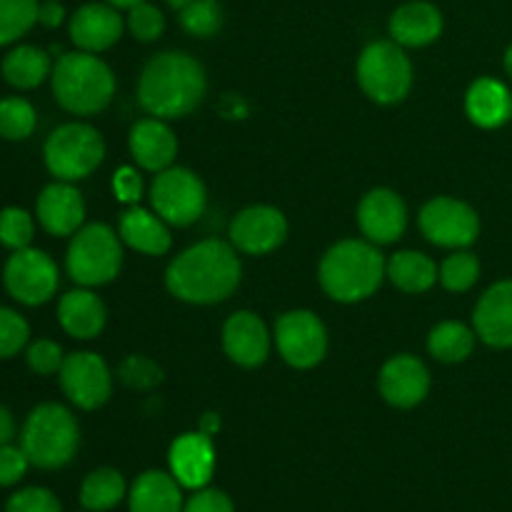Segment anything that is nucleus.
<instances>
[{
	"label": "nucleus",
	"instance_id": "obj_1",
	"mask_svg": "<svg viewBox=\"0 0 512 512\" xmlns=\"http://www.w3.org/2000/svg\"><path fill=\"white\" fill-rule=\"evenodd\" d=\"M243 278L238 250L225 240H200L173 258L165 270V288L190 305H215L228 300Z\"/></svg>",
	"mask_w": 512,
	"mask_h": 512
},
{
	"label": "nucleus",
	"instance_id": "obj_2",
	"mask_svg": "<svg viewBox=\"0 0 512 512\" xmlns=\"http://www.w3.org/2000/svg\"><path fill=\"white\" fill-rule=\"evenodd\" d=\"M208 75L203 63L183 50H165L145 63L138 80V100L145 113L160 120L185 118L203 103Z\"/></svg>",
	"mask_w": 512,
	"mask_h": 512
},
{
	"label": "nucleus",
	"instance_id": "obj_3",
	"mask_svg": "<svg viewBox=\"0 0 512 512\" xmlns=\"http://www.w3.org/2000/svg\"><path fill=\"white\" fill-rule=\"evenodd\" d=\"M388 260L370 240H340L323 255L318 268L320 288L338 303H360L378 293Z\"/></svg>",
	"mask_w": 512,
	"mask_h": 512
},
{
	"label": "nucleus",
	"instance_id": "obj_4",
	"mask_svg": "<svg viewBox=\"0 0 512 512\" xmlns=\"http://www.w3.org/2000/svg\"><path fill=\"white\" fill-rule=\"evenodd\" d=\"M50 88L63 110L73 115H95L113 103L115 75L98 53L70 50L53 63Z\"/></svg>",
	"mask_w": 512,
	"mask_h": 512
},
{
	"label": "nucleus",
	"instance_id": "obj_5",
	"mask_svg": "<svg viewBox=\"0 0 512 512\" xmlns=\"http://www.w3.org/2000/svg\"><path fill=\"white\" fill-rule=\"evenodd\" d=\"M20 448L33 468H65L80 448L78 420L60 403L35 405L20 430Z\"/></svg>",
	"mask_w": 512,
	"mask_h": 512
},
{
	"label": "nucleus",
	"instance_id": "obj_6",
	"mask_svg": "<svg viewBox=\"0 0 512 512\" xmlns=\"http://www.w3.org/2000/svg\"><path fill=\"white\" fill-rule=\"evenodd\" d=\"M123 268V240L110 225H83L70 238L65 253V270L83 288H100L113 283Z\"/></svg>",
	"mask_w": 512,
	"mask_h": 512
},
{
	"label": "nucleus",
	"instance_id": "obj_7",
	"mask_svg": "<svg viewBox=\"0 0 512 512\" xmlns=\"http://www.w3.org/2000/svg\"><path fill=\"white\" fill-rule=\"evenodd\" d=\"M43 160L55 180L75 183L100 168L105 160V140L93 125L63 123L45 138Z\"/></svg>",
	"mask_w": 512,
	"mask_h": 512
},
{
	"label": "nucleus",
	"instance_id": "obj_8",
	"mask_svg": "<svg viewBox=\"0 0 512 512\" xmlns=\"http://www.w3.org/2000/svg\"><path fill=\"white\" fill-rule=\"evenodd\" d=\"M358 83L378 105H395L413 88V63L395 40H373L358 58Z\"/></svg>",
	"mask_w": 512,
	"mask_h": 512
},
{
	"label": "nucleus",
	"instance_id": "obj_9",
	"mask_svg": "<svg viewBox=\"0 0 512 512\" xmlns=\"http://www.w3.org/2000/svg\"><path fill=\"white\" fill-rule=\"evenodd\" d=\"M148 195L155 213L175 228L198 223L208 205V190L200 175L180 165H170L163 173H155Z\"/></svg>",
	"mask_w": 512,
	"mask_h": 512
},
{
	"label": "nucleus",
	"instance_id": "obj_10",
	"mask_svg": "<svg viewBox=\"0 0 512 512\" xmlns=\"http://www.w3.org/2000/svg\"><path fill=\"white\" fill-rule=\"evenodd\" d=\"M3 285L13 300L28 308L45 305L60 285L55 260L38 248L13 250L3 265Z\"/></svg>",
	"mask_w": 512,
	"mask_h": 512
},
{
	"label": "nucleus",
	"instance_id": "obj_11",
	"mask_svg": "<svg viewBox=\"0 0 512 512\" xmlns=\"http://www.w3.org/2000/svg\"><path fill=\"white\" fill-rule=\"evenodd\" d=\"M275 345L290 368L310 370L328 355V330L310 310H288L275 323Z\"/></svg>",
	"mask_w": 512,
	"mask_h": 512
},
{
	"label": "nucleus",
	"instance_id": "obj_12",
	"mask_svg": "<svg viewBox=\"0 0 512 512\" xmlns=\"http://www.w3.org/2000/svg\"><path fill=\"white\" fill-rule=\"evenodd\" d=\"M418 223L430 243L450 250H465L480 235L478 210L465 200L448 198V195L428 200L420 210Z\"/></svg>",
	"mask_w": 512,
	"mask_h": 512
},
{
	"label": "nucleus",
	"instance_id": "obj_13",
	"mask_svg": "<svg viewBox=\"0 0 512 512\" xmlns=\"http://www.w3.org/2000/svg\"><path fill=\"white\" fill-rule=\"evenodd\" d=\"M65 398L80 410H98L113 395V373L98 353L80 350L65 355L58 373Z\"/></svg>",
	"mask_w": 512,
	"mask_h": 512
},
{
	"label": "nucleus",
	"instance_id": "obj_14",
	"mask_svg": "<svg viewBox=\"0 0 512 512\" xmlns=\"http://www.w3.org/2000/svg\"><path fill=\"white\" fill-rule=\"evenodd\" d=\"M230 245L245 255H268L288 240V218L273 205H250L230 220Z\"/></svg>",
	"mask_w": 512,
	"mask_h": 512
},
{
	"label": "nucleus",
	"instance_id": "obj_15",
	"mask_svg": "<svg viewBox=\"0 0 512 512\" xmlns=\"http://www.w3.org/2000/svg\"><path fill=\"white\" fill-rule=\"evenodd\" d=\"M358 228L370 243H395L408 228V205L395 190L373 188L358 205Z\"/></svg>",
	"mask_w": 512,
	"mask_h": 512
},
{
	"label": "nucleus",
	"instance_id": "obj_16",
	"mask_svg": "<svg viewBox=\"0 0 512 512\" xmlns=\"http://www.w3.org/2000/svg\"><path fill=\"white\" fill-rule=\"evenodd\" d=\"M125 30V18L115 5L105 0L85 3L68 18V35L73 45L85 53H103L113 48Z\"/></svg>",
	"mask_w": 512,
	"mask_h": 512
},
{
	"label": "nucleus",
	"instance_id": "obj_17",
	"mask_svg": "<svg viewBox=\"0 0 512 512\" xmlns=\"http://www.w3.org/2000/svg\"><path fill=\"white\" fill-rule=\"evenodd\" d=\"M378 388L385 403L400 410H410L428 398L430 370L425 368L423 360L415 358V355H393V358L380 368Z\"/></svg>",
	"mask_w": 512,
	"mask_h": 512
},
{
	"label": "nucleus",
	"instance_id": "obj_18",
	"mask_svg": "<svg viewBox=\"0 0 512 512\" xmlns=\"http://www.w3.org/2000/svg\"><path fill=\"white\" fill-rule=\"evenodd\" d=\"M35 218L53 238H73L85 223V200L73 183L55 180L40 190L35 200Z\"/></svg>",
	"mask_w": 512,
	"mask_h": 512
},
{
	"label": "nucleus",
	"instance_id": "obj_19",
	"mask_svg": "<svg viewBox=\"0 0 512 512\" xmlns=\"http://www.w3.org/2000/svg\"><path fill=\"white\" fill-rule=\"evenodd\" d=\"M473 328L488 348H512V280H498L480 295L473 310Z\"/></svg>",
	"mask_w": 512,
	"mask_h": 512
},
{
	"label": "nucleus",
	"instance_id": "obj_20",
	"mask_svg": "<svg viewBox=\"0 0 512 512\" xmlns=\"http://www.w3.org/2000/svg\"><path fill=\"white\" fill-rule=\"evenodd\" d=\"M223 350L240 368H260L270 355V333L250 310H238L223 325Z\"/></svg>",
	"mask_w": 512,
	"mask_h": 512
},
{
	"label": "nucleus",
	"instance_id": "obj_21",
	"mask_svg": "<svg viewBox=\"0 0 512 512\" xmlns=\"http://www.w3.org/2000/svg\"><path fill=\"white\" fill-rule=\"evenodd\" d=\"M170 473L183 488L200 490L213 480L215 445L205 433H183L173 440L168 453Z\"/></svg>",
	"mask_w": 512,
	"mask_h": 512
},
{
	"label": "nucleus",
	"instance_id": "obj_22",
	"mask_svg": "<svg viewBox=\"0 0 512 512\" xmlns=\"http://www.w3.org/2000/svg\"><path fill=\"white\" fill-rule=\"evenodd\" d=\"M443 13L430 0H408L390 13L388 33L403 48H425L443 35Z\"/></svg>",
	"mask_w": 512,
	"mask_h": 512
},
{
	"label": "nucleus",
	"instance_id": "obj_23",
	"mask_svg": "<svg viewBox=\"0 0 512 512\" xmlns=\"http://www.w3.org/2000/svg\"><path fill=\"white\" fill-rule=\"evenodd\" d=\"M128 148L138 168L163 173L178 158V138L173 128L160 118H145L130 128Z\"/></svg>",
	"mask_w": 512,
	"mask_h": 512
},
{
	"label": "nucleus",
	"instance_id": "obj_24",
	"mask_svg": "<svg viewBox=\"0 0 512 512\" xmlns=\"http://www.w3.org/2000/svg\"><path fill=\"white\" fill-rule=\"evenodd\" d=\"M465 115L483 130H498L512 120V93L498 78H478L465 93Z\"/></svg>",
	"mask_w": 512,
	"mask_h": 512
},
{
	"label": "nucleus",
	"instance_id": "obj_25",
	"mask_svg": "<svg viewBox=\"0 0 512 512\" xmlns=\"http://www.w3.org/2000/svg\"><path fill=\"white\" fill-rule=\"evenodd\" d=\"M58 323L70 338L95 340L108 323V310L93 290L80 285L58 300Z\"/></svg>",
	"mask_w": 512,
	"mask_h": 512
},
{
	"label": "nucleus",
	"instance_id": "obj_26",
	"mask_svg": "<svg viewBox=\"0 0 512 512\" xmlns=\"http://www.w3.org/2000/svg\"><path fill=\"white\" fill-rule=\"evenodd\" d=\"M118 235L128 248L143 255H165L173 245L170 225L155 210L130 205L118 223Z\"/></svg>",
	"mask_w": 512,
	"mask_h": 512
},
{
	"label": "nucleus",
	"instance_id": "obj_27",
	"mask_svg": "<svg viewBox=\"0 0 512 512\" xmlns=\"http://www.w3.org/2000/svg\"><path fill=\"white\" fill-rule=\"evenodd\" d=\"M183 505V485L163 470H145L128 490L130 512H183Z\"/></svg>",
	"mask_w": 512,
	"mask_h": 512
},
{
	"label": "nucleus",
	"instance_id": "obj_28",
	"mask_svg": "<svg viewBox=\"0 0 512 512\" xmlns=\"http://www.w3.org/2000/svg\"><path fill=\"white\" fill-rule=\"evenodd\" d=\"M0 73H3L5 83L13 85L15 90H33L50 78L53 60H50L48 50L23 43L8 50V55L0 63Z\"/></svg>",
	"mask_w": 512,
	"mask_h": 512
},
{
	"label": "nucleus",
	"instance_id": "obj_29",
	"mask_svg": "<svg viewBox=\"0 0 512 512\" xmlns=\"http://www.w3.org/2000/svg\"><path fill=\"white\" fill-rule=\"evenodd\" d=\"M385 273H388V280L395 288L410 295L428 293L438 283L435 260L428 258L425 253H418V250H398L395 255H390Z\"/></svg>",
	"mask_w": 512,
	"mask_h": 512
},
{
	"label": "nucleus",
	"instance_id": "obj_30",
	"mask_svg": "<svg viewBox=\"0 0 512 512\" xmlns=\"http://www.w3.org/2000/svg\"><path fill=\"white\" fill-rule=\"evenodd\" d=\"M475 328H468L460 320H445V323H438L428 335V350L435 360L440 363H463L473 355L475 350Z\"/></svg>",
	"mask_w": 512,
	"mask_h": 512
},
{
	"label": "nucleus",
	"instance_id": "obj_31",
	"mask_svg": "<svg viewBox=\"0 0 512 512\" xmlns=\"http://www.w3.org/2000/svg\"><path fill=\"white\" fill-rule=\"evenodd\" d=\"M128 495L125 478L115 468H98L80 485V505L88 512H108Z\"/></svg>",
	"mask_w": 512,
	"mask_h": 512
},
{
	"label": "nucleus",
	"instance_id": "obj_32",
	"mask_svg": "<svg viewBox=\"0 0 512 512\" xmlns=\"http://www.w3.org/2000/svg\"><path fill=\"white\" fill-rule=\"evenodd\" d=\"M35 128H38V113L28 98L10 95L0 100V138L20 143V140H28Z\"/></svg>",
	"mask_w": 512,
	"mask_h": 512
},
{
	"label": "nucleus",
	"instance_id": "obj_33",
	"mask_svg": "<svg viewBox=\"0 0 512 512\" xmlns=\"http://www.w3.org/2000/svg\"><path fill=\"white\" fill-rule=\"evenodd\" d=\"M40 0H0V48L18 43L38 25Z\"/></svg>",
	"mask_w": 512,
	"mask_h": 512
},
{
	"label": "nucleus",
	"instance_id": "obj_34",
	"mask_svg": "<svg viewBox=\"0 0 512 512\" xmlns=\"http://www.w3.org/2000/svg\"><path fill=\"white\" fill-rule=\"evenodd\" d=\"M180 28L193 38H210L223 28V5L218 0H190L178 10Z\"/></svg>",
	"mask_w": 512,
	"mask_h": 512
},
{
	"label": "nucleus",
	"instance_id": "obj_35",
	"mask_svg": "<svg viewBox=\"0 0 512 512\" xmlns=\"http://www.w3.org/2000/svg\"><path fill=\"white\" fill-rule=\"evenodd\" d=\"M438 278L445 290L450 293H468L480 278V260L470 250H455L453 255L443 260L438 270Z\"/></svg>",
	"mask_w": 512,
	"mask_h": 512
},
{
	"label": "nucleus",
	"instance_id": "obj_36",
	"mask_svg": "<svg viewBox=\"0 0 512 512\" xmlns=\"http://www.w3.org/2000/svg\"><path fill=\"white\" fill-rule=\"evenodd\" d=\"M35 235V220L33 215L25 208L18 205H8V208L0 210V245L13 250L30 248Z\"/></svg>",
	"mask_w": 512,
	"mask_h": 512
},
{
	"label": "nucleus",
	"instance_id": "obj_37",
	"mask_svg": "<svg viewBox=\"0 0 512 512\" xmlns=\"http://www.w3.org/2000/svg\"><path fill=\"white\" fill-rule=\"evenodd\" d=\"M118 378L123 380L125 388L138 390V393H150L163 383V368L148 355H128L120 363Z\"/></svg>",
	"mask_w": 512,
	"mask_h": 512
},
{
	"label": "nucleus",
	"instance_id": "obj_38",
	"mask_svg": "<svg viewBox=\"0 0 512 512\" xmlns=\"http://www.w3.org/2000/svg\"><path fill=\"white\" fill-rule=\"evenodd\" d=\"M125 28L140 43H155L165 33V15L150 0L133 5L125 15Z\"/></svg>",
	"mask_w": 512,
	"mask_h": 512
},
{
	"label": "nucleus",
	"instance_id": "obj_39",
	"mask_svg": "<svg viewBox=\"0 0 512 512\" xmlns=\"http://www.w3.org/2000/svg\"><path fill=\"white\" fill-rule=\"evenodd\" d=\"M30 343V325L18 310L0 305V360L25 353Z\"/></svg>",
	"mask_w": 512,
	"mask_h": 512
},
{
	"label": "nucleus",
	"instance_id": "obj_40",
	"mask_svg": "<svg viewBox=\"0 0 512 512\" xmlns=\"http://www.w3.org/2000/svg\"><path fill=\"white\" fill-rule=\"evenodd\" d=\"M63 360V348L50 338L30 340L28 348H25V363H28V368L33 370L35 375H43V378L58 375L60 368H63Z\"/></svg>",
	"mask_w": 512,
	"mask_h": 512
},
{
	"label": "nucleus",
	"instance_id": "obj_41",
	"mask_svg": "<svg viewBox=\"0 0 512 512\" xmlns=\"http://www.w3.org/2000/svg\"><path fill=\"white\" fill-rule=\"evenodd\" d=\"M5 512H63V505L53 490L30 485V488H20L10 495Z\"/></svg>",
	"mask_w": 512,
	"mask_h": 512
},
{
	"label": "nucleus",
	"instance_id": "obj_42",
	"mask_svg": "<svg viewBox=\"0 0 512 512\" xmlns=\"http://www.w3.org/2000/svg\"><path fill=\"white\" fill-rule=\"evenodd\" d=\"M30 468L28 455L20 445H0V488H13L25 478Z\"/></svg>",
	"mask_w": 512,
	"mask_h": 512
},
{
	"label": "nucleus",
	"instance_id": "obj_43",
	"mask_svg": "<svg viewBox=\"0 0 512 512\" xmlns=\"http://www.w3.org/2000/svg\"><path fill=\"white\" fill-rule=\"evenodd\" d=\"M113 193L120 203L138 205L140 198H143V178H140L138 168H133V165H123L120 170H115Z\"/></svg>",
	"mask_w": 512,
	"mask_h": 512
},
{
	"label": "nucleus",
	"instance_id": "obj_44",
	"mask_svg": "<svg viewBox=\"0 0 512 512\" xmlns=\"http://www.w3.org/2000/svg\"><path fill=\"white\" fill-rule=\"evenodd\" d=\"M183 512H235V505L223 490L200 488L190 495L188 503L183 505Z\"/></svg>",
	"mask_w": 512,
	"mask_h": 512
},
{
	"label": "nucleus",
	"instance_id": "obj_45",
	"mask_svg": "<svg viewBox=\"0 0 512 512\" xmlns=\"http://www.w3.org/2000/svg\"><path fill=\"white\" fill-rule=\"evenodd\" d=\"M65 15L68 13H65V8L60 0H40L38 25H43V28H48V30H55L65 23Z\"/></svg>",
	"mask_w": 512,
	"mask_h": 512
},
{
	"label": "nucleus",
	"instance_id": "obj_46",
	"mask_svg": "<svg viewBox=\"0 0 512 512\" xmlns=\"http://www.w3.org/2000/svg\"><path fill=\"white\" fill-rule=\"evenodd\" d=\"M15 438V418L5 405H0V445L13 443Z\"/></svg>",
	"mask_w": 512,
	"mask_h": 512
},
{
	"label": "nucleus",
	"instance_id": "obj_47",
	"mask_svg": "<svg viewBox=\"0 0 512 512\" xmlns=\"http://www.w3.org/2000/svg\"><path fill=\"white\" fill-rule=\"evenodd\" d=\"M200 433H205V435H210V438H213V435H218V430H220V418L215 413H205L203 415V420H200Z\"/></svg>",
	"mask_w": 512,
	"mask_h": 512
},
{
	"label": "nucleus",
	"instance_id": "obj_48",
	"mask_svg": "<svg viewBox=\"0 0 512 512\" xmlns=\"http://www.w3.org/2000/svg\"><path fill=\"white\" fill-rule=\"evenodd\" d=\"M105 3L115 5V8H118V10H130V8H133V5L145 3V0H105Z\"/></svg>",
	"mask_w": 512,
	"mask_h": 512
},
{
	"label": "nucleus",
	"instance_id": "obj_49",
	"mask_svg": "<svg viewBox=\"0 0 512 512\" xmlns=\"http://www.w3.org/2000/svg\"><path fill=\"white\" fill-rule=\"evenodd\" d=\"M503 65H505V73H508V78L512 80V43L508 45V50H505Z\"/></svg>",
	"mask_w": 512,
	"mask_h": 512
},
{
	"label": "nucleus",
	"instance_id": "obj_50",
	"mask_svg": "<svg viewBox=\"0 0 512 512\" xmlns=\"http://www.w3.org/2000/svg\"><path fill=\"white\" fill-rule=\"evenodd\" d=\"M190 0H165V5H170L173 10H183Z\"/></svg>",
	"mask_w": 512,
	"mask_h": 512
},
{
	"label": "nucleus",
	"instance_id": "obj_51",
	"mask_svg": "<svg viewBox=\"0 0 512 512\" xmlns=\"http://www.w3.org/2000/svg\"><path fill=\"white\" fill-rule=\"evenodd\" d=\"M85 512H88V510H85Z\"/></svg>",
	"mask_w": 512,
	"mask_h": 512
}]
</instances>
